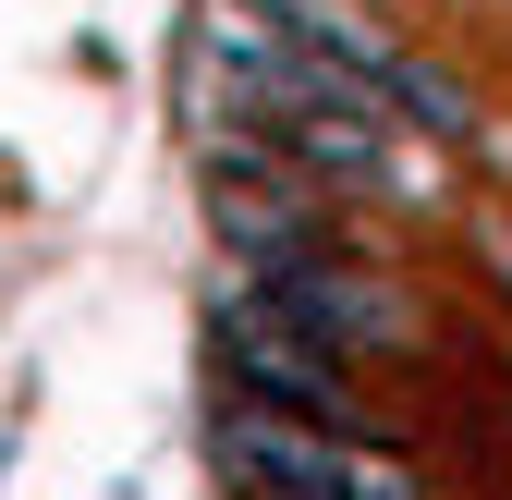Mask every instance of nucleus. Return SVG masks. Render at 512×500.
<instances>
[{
    "label": "nucleus",
    "instance_id": "f257e3e1",
    "mask_svg": "<svg viewBox=\"0 0 512 500\" xmlns=\"http://www.w3.org/2000/svg\"><path fill=\"white\" fill-rule=\"evenodd\" d=\"M232 13H244V25H269V37H293V49H317V61H330V74H342L366 110H403L415 135H464V122H476L452 86L427 74V61H403L391 37H366V25H342L330 0H232Z\"/></svg>",
    "mask_w": 512,
    "mask_h": 500
},
{
    "label": "nucleus",
    "instance_id": "f03ea898",
    "mask_svg": "<svg viewBox=\"0 0 512 500\" xmlns=\"http://www.w3.org/2000/svg\"><path fill=\"white\" fill-rule=\"evenodd\" d=\"M232 464L269 500H415L391 452H366V427H305V415H232Z\"/></svg>",
    "mask_w": 512,
    "mask_h": 500
},
{
    "label": "nucleus",
    "instance_id": "7ed1b4c3",
    "mask_svg": "<svg viewBox=\"0 0 512 500\" xmlns=\"http://www.w3.org/2000/svg\"><path fill=\"white\" fill-rule=\"evenodd\" d=\"M220 354H232V379H244V391H269L281 415H305V427H366V415H354V379H342V354H330V342H305L269 293L220 305Z\"/></svg>",
    "mask_w": 512,
    "mask_h": 500
},
{
    "label": "nucleus",
    "instance_id": "20e7f679",
    "mask_svg": "<svg viewBox=\"0 0 512 500\" xmlns=\"http://www.w3.org/2000/svg\"><path fill=\"white\" fill-rule=\"evenodd\" d=\"M208 208H220V244H232V257H256V269H305V257H330V244H317L305 183H281V171L256 183V159H220Z\"/></svg>",
    "mask_w": 512,
    "mask_h": 500
},
{
    "label": "nucleus",
    "instance_id": "39448f33",
    "mask_svg": "<svg viewBox=\"0 0 512 500\" xmlns=\"http://www.w3.org/2000/svg\"><path fill=\"white\" fill-rule=\"evenodd\" d=\"M256 293H269L305 342H330V354H378V342H391V293H378V281H342L330 257H305V269H256Z\"/></svg>",
    "mask_w": 512,
    "mask_h": 500
}]
</instances>
